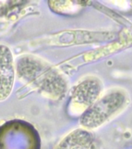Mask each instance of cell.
I'll use <instances>...</instances> for the list:
<instances>
[{"label": "cell", "instance_id": "2", "mask_svg": "<svg viewBox=\"0 0 132 149\" xmlns=\"http://www.w3.org/2000/svg\"><path fill=\"white\" fill-rule=\"evenodd\" d=\"M15 68L10 49L0 45V101L9 97L13 88Z\"/></svg>", "mask_w": 132, "mask_h": 149}, {"label": "cell", "instance_id": "1", "mask_svg": "<svg viewBox=\"0 0 132 149\" xmlns=\"http://www.w3.org/2000/svg\"><path fill=\"white\" fill-rule=\"evenodd\" d=\"M121 102L122 99H120L119 95H107L92 106L82 116L80 123L86 127H97L117 109Z\"/></svg>", "mask_w": 132, "mask_h": 149}, {"label": "cell", "instance_id": "4", "mask_svg": "<svg viewBox=\"0 0 132 149\" xmlns=\"http://www.w3.org/2000/svg\"><path fill=\"white\" fill-rule=\"evenodd\" d=\"M91 144V136L82 130H76L68 135L58 149H88Z\"/></svg>", "mask_w": 132, "mask_h": 149}, {"label": "cell", "instance_id": "3", "mask_svg": "<svg viewBox=\"0 0 132 149\" xmlns=\"http://www.w3.org/2000/svg\"><path fill=\"white\" fill-rule=\"evenodd\" d=\"M100 87L93 80H86L75 88L72 96L76 102L90 104L98 95Z\"/></svg>", "mask_w": 132, "mask_h": 149}]
</instances>
